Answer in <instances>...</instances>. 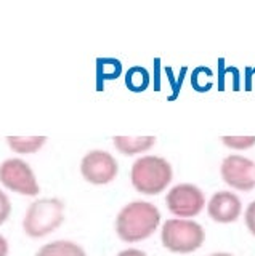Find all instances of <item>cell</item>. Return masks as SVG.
<instances>
[{"instance_id": "obj_16", "label": "cell", "mask_w": 255, "mask_h": 256, "mask_svg": "<svg viewBox=\"0 0 255 256\" xmlns=\"http://www.w3.org/2000/svg\"><path fill=\"white\" fill-rule=\"evenodd\" d=\"M221 141L225 146L239 150L255 146V136H221Z\"/></svg>"}, {"instance_id": "obj_15", "label": "cell", "mask_w": 255, "mask_h": 256, "mask_svg": "<svg viewBox=\"0 0 255 256\" xmlns=\"http://www.w3.org/2000/svg\"><path fill=\"white\" fill-rule=\"evenodd\" d=\"M212 70L207 68H197L193 72V85L197 92H207L212 86Z\"/></svg>"}, {"instance_id": "obj_1", "label": "cell", "mask_w": 255, "mask_h": 256, "mask_svg": "<svg viewBox=\"0 0 255 256\" xmlns=\"http://www.w3.org/2000/svg\"><path fill=\"white\" fill-rule=\"evenodd\" d=\"M159 208L145 200H135L119 210L116 216V234L125 244H138L149 238L161 226Z\"/></svg>"}, {"instance_id": "obj_17", "label": "cell", "mask_w": 255, "mask_h": 256, "mask_svg": "<svg viewBox=\"0 0 255 256\" xmlns=\"http://www.w3.org/2000/svg\"><path fill=\"white\" fill-rule=\"evenodd\" d=\"M10 214H12V202L9 196L0 189V226H4V224L9 221Z\"/></svg>"}, {"instance_id": "obj_20", "label": "cell", "mask_w": 255, "mask_h": 256, "mask_svg": "<svg viewBox=\"0 0 255 256\" xmlns=\"http://www.w3.org/2000/svg\"><path fill=\"white\" fill-rule=\"evenodd\" d=\"M10 253V244L2 234H0V256H9Z\"/></svg>"}, {"instance_id": "obj_8", "label": "cell", "mask_w": 255, "mask_h": 256, "mask_svg": "<svg viewBox=\"0 0 255 256\" xmlns=\"http://www.w3.org/2000/svg\"><path fill=\"white\" fill-rule=\"evenodd\" d=\"M221 178L228 186L237 190H252L255 188V164L244 156H228L220 166Z\"/></svg>"}, {"instance_id": "obj_11", "label": "cell", "mask_w": 255, "mask_h": 256, "mask_svg": "<svg viewBox=\"0 0 255 256\" xmlns=\"http://www.w3.org/2000/svg\"><path fill=\"white\" fill-rule=\"evenodd\" d=\"M36 256H87V253L73 240H53L39 248Z\"/></svg>"}, {"instance_id": "obj_19", "label": "cell", "mask_w": 255, "mask_h": 256, "mask_svg": "<svg viewBox=\"0 0 255 256\" xmlns=\"http://www.w3.org/2000/svg\"><path fill=\"white\" fill-rule=\"evenodd\" d=\"M117 256H148L143 250H140V248H125V250L119 252Z\"/></svg>"}, {"instance_id": "obj_7", "label": "cell", "mask_w": 255, "mask_h": 256, "mask_svg": "<svg viewBox=\"0 0 255 256\" xmlns=\"http://www.w3.org/2000/svg\"><path fill=\"white\" fill-rule=\"evenodd\" d=\"M117 172V160L106 150H90L81 160V174L87 182L95 184V186H105L114 181Z\"/></svg>"}, {"instance_id": "obj_4", "label": "cell", "mask_w": 255, "mask_h": 256, "mask_svg": "<svg viewBox=\"0 0 255 256\" xmlns=\"http://www.w3.org/2000/svg\"><path fill=\"white\" fill-rule=\"evenodd\" d=\"M205 230L194 220L170 218L161 228V242L165 250L177 254L194 253L204 245Z\"/></svg>"}, {"instance_id": "obj_9", "label": "cell", "mask_w": 255, "mask_h": 256, "mask_svg": "<svg viewBox=\"0 0 255 256\" xmlns=\"http://www.w3.org/2000/svg\"><path fill=\"white\" fill-rule=\"evenodd\" d=\"M207 213L215 222H234L242 213V202L234 192L218 190L210 197L209 204H207Z\"/></svg>"}, {"instance_id": "obj_13", "label": "cell", "mask_w": 255, "mask_h": 256, "mask_svg": "<svg viewBox=\"0 0 255 256\" xmlns=\"http://www.w3.org/2000/svg\"><path fill=\"white\" fill-rule=\"evenodd\" d=\"M125 85L133 93L145 92L148 88V85H149L148 70L145 68H140V66L130 68L129 70H127V74H125Z\"/></svg>"}, {"instance_id": "obj_5", "label": "cell", "mask_w": 255, "mask_h": 256, "mask_svg": "<svg viewBox=\"0 0 255 256\" xmlns=\"http://www.w3.org/2000/svg\"><path fill=\"white\" fill-rule=\"evenodd\" d=\"M0 182L20 196L36 197L41 192L33 168L23 158H7L0 164Z\"/></svg>"}, {"instance_id": "obj_6", "label": "cell", "mask_w": 255, "mask_h": 256, "mask_svg": "<svg viewBox=\"0 0 255 256\" xmlns=\"http://www.w3.org/2000/svg\"><path fill=\"white\" fill-rule=\"evenodd\" d=\"M165 205L175 218L191 220L204 210L205 197L204 192L194 184L181 182L167 192Z\"/></svg>"}, {"instance_id": "obj_10", "label": "cell", "mask_w": 255, "mask_h": 256, "mask_svg": "<svg viewBox=\"0 0 255 256\" xmlns=\"http://www.w3.org/2000/svg\"><path fill=\"white\" fill-rule=\"evenodd\" d=\"M116 149L124 156H137L154 146L156 136H114Z\"/></svg>"}, {"instance_id": "obj_3", "label": "cell", "mask_w": 255, "mask_h": 256, "mask_svg": "<svg viewBox=\"0 0 255 256\" xmlns=\"http://www.w3.org/2000/svg\"><path fill=\"white\" fill-rule=\"evenodd\" d=\"M173 178L172 165L157 156H143L135 160L130 170L132 186L140 194L157 196L167 189Z\"/></svg>"}, {"instance_id": "obj_21", "label": "cell", "mask_w": 255, "mask_h": 256, "mask_svg": "<svg viewBox=\"0 0 255 256\" xmlns=\"http://www.w3.org/2000/svg\"><path fill=\"white\" fill-rule=\"evenodd\" d=\"M209 256H234V254H231V253H225V252H217V253H212Z\"/></svg>"}, {"instance_id": "obj_14", "label": "cell", "mask_w": 255, "mask_h": 256, "mask_svg": "<svg viewBox=\"0 0 255 256\" xmlns=\"http://www.w3.org/2000/svg\"><path fill=\"white\" fill-rule=\"evenodd\" d=\"M122 66L121 61L114 58H100L97 60V76L100 80H114L121 76Z\"/></svg>"}, {"instance_id": "obj_12", "label": "cell", "mask_w": 255, "mask_h": 256, "mask_svg": "<svg viewBox=\"0 0 255 256\" xmlns=\"http://www.w3.org/2000/svg\"><path fill=\"white\" fill-rule=\"evenodd\" d=\"M45 142L47 136H7V144L17 154H36Z\"/></svg>"}, {"instance_id": "obj_18", "label": "cell", "mask_w": 255, "mask_h": 256, "mask_svg": "<svg viewBox=\"0 0 255 256\" xmlns=\"http://www.w3.org/2000/svg\"><path fill=\"white\" fill-rule=\"evenodd\" d=\"M244 222H245V226H247V229H249L250 234L255 236V200H253V202H250L245 208Z\"/></svg>"}, {"instance_id": "obj_2", "label": "cell", "mask_w": 255, "mask_h": 256, "mask_svg": "<svg viewBox=\"0 0 255 256\" xmlns=\"http://www.w3.org/2000/svg\"><path fill=\"white\" fill-rule=\"evenodd\" d=\"M65 222V204L57 197L37 198L28 206L23 230L31 238H44Z\"/></svg>"}]
</instances>
